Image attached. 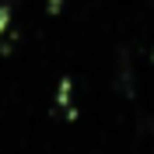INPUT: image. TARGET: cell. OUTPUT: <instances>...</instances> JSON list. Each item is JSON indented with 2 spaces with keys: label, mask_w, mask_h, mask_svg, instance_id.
<instances>
[{
  "label": "cell",
  "mask_w": 154,
  "mask_h": 154,
  "mask_svg": "<svg viewBox=\"0 0 154 154\" xmlns=\"http://www.w3.org/2000/svg\"><path fill=\"white\" fill-rule=\"evenodd\" d=\"M151 4H154V0H151Z\"/></svg>",
  "instance_id": "1"
}]
</instances>
